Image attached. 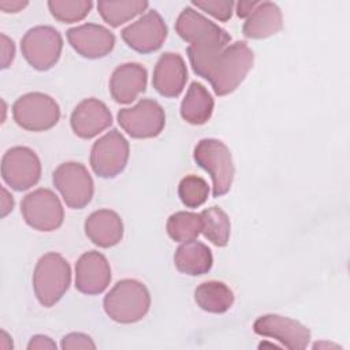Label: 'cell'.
<instances>
[{"mask_svg": "<svg viewBox=\"0 0 350 350\" xmlns=\"http://www.w3.org/2000/svg\"><path fill=\"white\" fill-rule=\"evenodd\" d=\"M90 0H51L48 8L52 16L62 23H74L82 21L92 10Z\"/></svg>", "mask_w": 350, "mask_h": 350, "instance_id": "28", "label": "cell"}, {"mask_svg": "<svg viewBox=\"0 0 350 350\" xmlns=\"http://www.w3.org/2000/svg\"><path fill=\"white\" fill-rule=\"evenodd\" d=\"M62 34L52 26H34L21 41V51L26 62L38 71L52 68L62 53Z\"/></svg>", "mask_w": 350, "mask_h": 350, "instance_id": "7", "label": "cell"}, {"mask_svg": "<svg viewBox=\"0 0 350 350\" xmlns=\"http://www.w3.org/2000/svg\"><path fill=\"white\" fill-rule=\"evenodd\" d=\"M283 27L280 8L271 1H260L243 23L242 33L246 38L261 40L271 37Z\"/></svg>", "mask_w": 350, "mask_h": 350, "instance_id": "21", "label": "cell"}, {"mask_svg": "<svg viewBox=\"0 0 350 350\" xmlns=\"http://www.w3.org/2000/svg\"><path fill=\"white\" fill-rule=\"evenodd\" d=\"M107 316L122 324L142 320L150 308V294L144 283L135 279L119 280L104 297Z\"/></svg>", "mask_w": 350, "mask_h": 350, "instance_id": "3", "label": "cell"}, {"mask_svg": "<svg viewBox=\"0 0 350 350\" xmlns=\"http://www.w3.org/2000/svg\"><path fill=\"white\" fill-rule=\"evenodd\" d=\"M254 63V53L243 41L228 45L213 63L206 79L217 96L232 93L246 78Z\"/></svg>", "mask_w": 350, "mask_h": 350, "instance_id": "2", "label": "cell"}, {"mask_svg": "<svg viewBox=\"0 0 350 350\" xmlns=\"http://www.w3.org/2000/svg\"><path fill=\"white\" fill-rule=\"evenodd\" d=\"M53 185L66 205L72 209L85 208L94 193V183L89 171L83 164L75 161L63 163L53 171Z\"/></svg>", "mask_w": 350, "mask_h": 350, "instance_id": "10", "label": "cell"}, {"mask_svg": "<svg viewBox=\"0 0 350 350\" xmlns=\"http://www.w3.org/2000/svg\"><path fill=\"white\" fill-rule=\"evenodd\" d=\"M1 68L10 67L15 56V45L14 41L1 33Z\"/></svg>", "mask_w": 350, "mask_h": 350, "instance_id": "32", "label": "cell"}, {"mask_svg": "<svg viewBox=\"0 0 350 350\" xmlns=\"http://www.w3.org/2000/svg\"><path fill=\"white\" fill-rule=\"evenodd\" d=\"M178 196L185 206L198 208L208 200L209 186L204 178L187 175L179 182Z\"/></svg>", "mask_w": 350, "mask_h": 350, "instance_id": "29", "label": "cell"}, {"mask_svg": "<svg viewBox=\"0 0 350 350\" xmlns=\"http://www.w3.org/2000/svg\"><path fill=\"white\" fill-rule=\"evenodd\" d=\"M0 338H1V347H3V349H12L11 338H10V335H8L5 331H1Z\"/></svg>", "mask_w": 350, "mask_h": 350, "instance_id": "37", "label": "cell"}, {"mask_svg": "<svg viewBox=\"0 0 350 350\" xmlns=\"http://www.w3.org/2000/svg\"><path fill=\"white\" fill-rule=\"evenodd\" d=\"M118 123L133 138H153L163 131L165 113L157 101L142 98L134 107L120 109Z\"/></svg>", "mask_w": 350, "mask_h": 350, "instance_id": "11", "label": "cell"}, {"mask_svg": "<svg viewBox=\"0 0 350 350\" xmlns=\"http://www.w3.org/2000/svg\"><path fill=\"white\" fill-rule=\"evenodd\" d=\"M1 178L14 190L33 187L41 178V163L36 152L27 146H14L1 159Z\"/></svg>", "mask_w": 350, "mask_h": 350, "instance_id": "12", "label": "cell"}, {"mask_svg": "<svg viewBox=\"0 0 350 350\" xmlns=\"http://www.w3.org/2000/svg\"><path fill=\"white\" fill-rule=\"evenodd\" d=\"M111 282V267L96 250L83 253L75 264V288L86 295L101 294Z\"/></svg>", "mask_w": 350, "mask_h": 350, "instance_id": "16", "label": "cell"}, {"mask_svg": "<svg viewBox=\"0 0 350 350\" xmlns=\"http://www.w3.org/2000/svg\"><path fill=\"white\" fill-rule=\"evenodd\" d=\"M70 124L75 135L90 139L112 124V113L98 98H85L74 108Z\"/></svg>", "mask_w": 350, "mask_h": 350, "instance_id": "17", "label": "cell"}, {"mask_svg": "<svg viewBox=\"0 0 350 350\" xmlns=\"http://www.w3.org/2000/svg\"><path fill=\"white\" fill-rule=\"evenodd\" d=\"M253 331L257 335L273 338L290 350L305 349L310 342V331L308 327L280 314L260 316L253 323Z\"/></svg>", "mask_w": 350, "mask_h": 350, "instance_id": "14", "label": "cell"}, {"mask_svg": "<svg viewBox=\"0 0 350 350\" xmlns=\"http://www.w3.org/2000/svg\"><path fill=\"white\" fill-rule=\"evenodd\" d=\"M175 30L190 44L186 52L193 71L206 79L216 59L230 45L231 36L191 7H186L179 14Z\"/></svg>", "mask_w": 350, "mask_h": 350, "instance_id": "1", "label": "cell"}, {"mask_svg": "<svg viewBox=\"0 0 350 350\" xmlns=\"http://www.w3.org/2000/svg\"><path fill=\"white\" fill-rule=\"evenodd\" d=\"M320 346H324V347H338L336 345H329V343H316V345L313 346V349H317V347H320Z\"/></svg>", "mask_w": 350, "mask_h": 350, "instance_id": "38", "label": "cell"}, {"mask_svg": "<svg viewBox=\"0 0 350 350\" xmlns=\"http://www.w3.org/2000/svg\"><path fill=\"white\" fill-rule=\"evenodd\" d=\"M42 350V349H51V350H56V343L45 335H34L31 336L30 342L27 343V350Z\"/></svg>", "mask_w": 350, "mask_h": 350, "instance_id": "33", "label": "cell"}, {"mask_svg": "<svg viewBox=\"0 0 350 350\" xmlns=\"http://www.w3.org/2000/svg\"><path fill=\"white\" fill-rule=\"evenodd\" d=\"M12 118L25 130L45 131L59 122L60 108L51 96L41 92H31L21 96L14 103Z\"/></svg>", "mask_w": 350, "mask_h": 350, "instance_id": "6", "label": "cell"}, {"mask_svg": "<svg viewBox=\"0 0 350 350\" xmlns=\"http://www.w3.org/2000/svg\"><path fill=\"white\" fill-rule=\"evenodd\" d=\"M29 3L27 1H19V0H15V1H0V8L4 11V12H19L22 11Z\"/></svg>", "mask_w": 350, "mask_h": 350, "instance_id": "36", "label": "cell"}, {"mask_svg": "<svg viewBox=\"0 0 350 350\" xmlns=\"http://www.w3.org/2000/svg\"><path fill=\"white\" fill-rule=\"evenodd\" d=\"M167 25L161 15L150 10L122 30L123 41L139 53H150L161 48L167 38Z\"/></svg>", "mask_w": 350, "mask_h": 350, "instance_id": "13", "label": "cell"}, {"mask_svg": "<svg viewBox=\"0 0 350 350\" xmlns=\"http://www.w3.org/2000/svg\"><path fill=\"white\" fill-rule=\"evenodd\" d=\"M14 208V198L7 191L5 187H1V217H5Z\"/></svg>", "mask_w": 350, "mask_h": 350, "instance_id": "35", "label": "cell"}, {"mask_svg": "<svg viewBox=\"0 0 350 350\" xmlns=\"http://www.w3.org/2000/svg\"><path fill=\"white\" fill-rule=\"evenodd\" d=\"M130 146L120 131L112 129L98 138L90 150V167L100 178H115L127 165Z\"/></svg>", "mask_w": 350, "mask_h": 350, "instance_id": "9", "label": "cell"}, {"mask_svg": "<svg viewBox=\"0 0 350 350\" xmlns=\"http://www.w3.org/2000/svg\"><path fill=\"white\" fill-rule=\"evenodd\" d=\"M67 40L74 51L86 59L104 57L115 46L113 33L97 23H83L68 29Z\"/></svg>", "mask_w": 350, "mask_h": 350, "instance_id": "15", "label": "cell"}, {"mask_svg": "<svg viewBox=\"0 0 350 350\" xmlns=\"http://www.w3.org/2000/svg\"><path fill=\"white\" fill-rule=\"evenodd\" d=\"M71 283V268L67 260L55 252L37 261L33 272V288L38 302L51 308L62 299Z\"/></svg>", "mask_w": 350, "mask_h": 350, "instance_id": "4", "label": "cell"}, {"mask_svg": "<svg viewBox=\"0 0 350 350\" xmlns=\"http://www.w3.org/2000/svg\"><path fill=\"white\" fill-rule=\"evenodd\" d=\"M193 5L212 15L215 19L220 22H227L232 15L234 1L232 0H204V1H193Z\"/></svg>", "mask_w": 350, "mask_h": 350, "instance_id": "30", "label": "cell"}, {"mask_svg": "<svg viewBox=\"0 0 350 350\" xmlns=\"http://www.w3.org/2000/svg\"><path fill=\"white\" fill-rule=\"evenodd\" d=\"M187 68L179 53H163L153 70L152 85L163 97H178L186 85Z\"/></svg>", "mask_w": 350, "mask_h": 350, "instance_id": "18", "label": "cell"}, {"mask_svg": "<svg viewBox=\"0 0 350 350\" xmlns=\"http://www.w3.org/2000/svg\"><path fill=\"white\" fill-rule=\"evenodd\" d=\"M258 4L260 1H239L237 3V15L239 18H247Z\"/></svg>", "mask_w": 350, "mask_h": 350, "instance_id": "34", "label": "cell"}, {"mask_svg": "<svg viewBox=\"0 0 350 350\" xmlns=\"http://www.w3.org/2000/svg\"><path fill=\"white\" fill-rule=\"evenodd\" d=\"M63 350H74V349H96V343L93 339L82 332H71L63 336L62 339Z\"/></svg>", "mask_w": 350, "mask_h": 350, "instance_id": "31", "label": "cell"}, {"mask_svg": "<svg viewBox=\"0 0 350 350\" xmlns=\"http://www.w3.org/2000/svg\"><path fill=\"white\" fill-rule=\"evenodd\" d=\"M200 216L202 221L201 232L204 237L215 246H226L231 232V223L227 213L219 206H211L204 209Z\"/></svg>", "mask_w": 350, "mask_h": 350, "instance_id": "26", "label": "cell"}, {"mask_svg": "<svg viewBox=\"0 0 350 350\" xmlns=\"http://www.w3.org/2000/svg\"><path fill=\"white\" fill-rule=\"evenodd\" d=\"M197 305L209 313H224L234 304L232 290L223 282H204L194 290Z\"/></svg>", "mask_w": 350, "mask_h": 350, "instance_id": "24", "label": "cell"}, {"mask_svg": "<svg viewBox=\"0 0 350 350\" xmlns=\"http://www.w3.org/2000/svg\"><path fill=\"white\" fill-rule=\"evenodd\" d=\"M193 157L196 163L209 172L213 183V197H221L231 189L234 180V163L230 149L224 142L215 138H204L197 142Z\"/></svg>", "mask_w": 350, "mask_h": 350, "instance_id": "5", "label": "cell"}, {"mask_svg": "<svg viewBox=\"0 0 350 350\" xmlns=\"http://www.w3.org/2000/svg\"><path fill=\"white\" fill-rule=\"evenodd\" d=\"M21 212L27 226L44 232L57 230L64 219L63 205L49 189H37L26 194L21 202Z\"/></svg>", "mask_w": 350, "mask_h": 350, "instance_id": "8", "label": "cell"}, {"mask_svg": "<svg viewBox=\"0 0 350 350\" xmlns=\"http://www.w3.org/2000/svg\"><path fill=\"white\" fill-rule=\"evenodd\" d=\"M215 101L206 88L198 82H193L186 92L180 104V116L190 124L206 123L213 112Z\"/></svg>", "mask_w": 350, "mask_h": 350, "instance_id": "23", "label": "cell"}, {"mask_svg": "<svg viewBox=\"0 0 350 350\" xmlns=\"http://www.w3.org/2000/svg\"><path fill=\"white\" fill-rule=\"evenodd\" d=\"M149 3L144 0H124V1H98L97 10L109 26L118 27L148 8Z\"/></svg>", "mask_w": 350, "mask_h": 350, "instance_id": "25", "label": "cell"}, {"mask_svg": "<svg viewBox=\"0 0 350 350\" xmlns=\"http://www.w3.org/2000/svg\"><path fill=\"white\" fill-rule=\"evenodd\" d=\"M148 72L139 63H123L118 66L109 78V92L119 104L133 103L145 92Z\"/></svg>", "mask_w": 350, "mask_h": 350, "instance_id": "19", "label": "cell"}, {"mask_svg": "<svg viewBox=\"0 0 350 350\" xmlns=\"http://www.w3.org/2000/svg\"><path fill=\"white\" fill-rule=\"evenodd\" d=\"M202 228L200 213L175 212L167 220V232L175 242H187L196 239Z\"/></svg>", "mask_w": 350, "mask_h": 350, "instance_id": "27", "label": "cell"}, {"mask_svg": "<svg viewBox=\"0 0 350 350\" xmlns=\"http://www.w3.org/2000/svg\"><path fill=\"white\" fill-rule=\"evenodd\" d=\"M175 267L179 272L190 276L208 273L213 264L211 249L196 239L182 242L174 256Z\"/></svg>", "mask_w": 350, "mask_h": 350, "instance_id": "22", "label": "cell"}, {"mask_svg": "<svg viewBox=\"0 0 350 350\" xmlns=\"http://www.w3.org/2000/svg\"><path fill=\"white\" fill-rule=\"evenodd\" d=\"M86 237L98 247H112L123 238V221L111 209H98L85 220Z\"/></svg>", "mask_w": 350, "mask_h": 350, "instance_id": "20", "label": "cell"}]
</instances>
